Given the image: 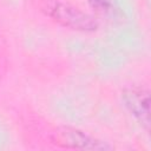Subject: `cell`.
<instances>
[{"label": "cell", "mask_w": 151, "mask_h": 151, "mask_svg": "<svg viewBox=\"0 0 151 151\" xmlns=\"http://www.w3.org/2000/svg\"><path fill=\"white\" fill-rule=\"evenodd\" d=\"M123 101L130 113L146 129L150 125V100L149 91L142 87L126 88L123 92Z\"/></svg>", "instance_id": "3"}, {"label": "cell", "mask_w": 151, "mask_h": 151, "mask_svg": "<svg viewBox=\"0 0 151 151\" xmlns=\"http://www.w3.org/2000/svg\"><path fill=\"white\" fill-rule=\"evenodd\" d=\"M44 9L50 18L64 27L83 32H92L98 28V24L93 17L67 2L50 1Z\"/></svg>", "instance_id": "1"}, {"label": "cell", "mask_w": 151, "mask_h": 151, "mask_svg": "<svg viewBox=\"0 0 151 151\" xmlns=\"http://www.w3.org/2000/svg\"><path fill=\"white\" fill-rule=\"evenodd\" d=\"M53 143L64 149H77V150H111L112 146L103 140H99L90 134L73 129V127H60L55 132Z\"/></svg>", "instance_id": "2"}, {"label": "cell", "mask_w": 151, "mask_h": 151, "mask_svg": "<svg viewBox=\"0 0 151 151\" xmlns=\"http://www.w3.org/2000/svg\"><path fill=\"white\" fill-rule=\"evenodd\" d=\"M90 4L98 8L99 11H109L110 8V1L109 0H88Z\"/></svg>", "instance_id": "4"}]
</instances>
